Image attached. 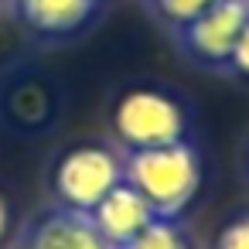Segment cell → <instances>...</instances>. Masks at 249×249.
<instances>
[{
  "label": "cell",
  "mask_w": 249,
  "mask_h": 249,
  "mask_svg": "<svg viewBox=\"0 0 249 249\" xmlns=\"http://www.w3.org/2000/svg\"><path fill=\"white\" fill-rule=\"evenodd\" d=\"M123 181L147 198L157 218H174L198 195L201 164L191 143L174 140V143L133 150L123 164Z\"/></svg>",
  "instance_id": "obj_1"
},
{
  "label": "cell",
  "mask_w": 249,
  "mask_h": 249,
  "mask_svg": "<svg viewBox=\"0 0 249 249\" xmlns=\"http://www.w3.org/2000/svg\"><path fill=\"white\" fill-rule=\"evenodd\" d=\"M113 126L133 150L160 147L184 137V109L160 89H130L113 109Z\"/></svg>",
  "instance_id": "obj_2"
},
{
  "label": "cell",
  "mask_w": 249,
  "mask_h": 249,
  "mask_svg": "<svg viewBox=\"0 0 249 249\" xmlns=\"http://www.w3.org/2000/svg\"><path fill=\"white\" fill-rule=\"evenodd\" d=\"M120 181H123V164L116 160V154L96 143L72 147L55 167V191L65 201V208L75 212H92L96 201Z\"/></svg>",
  "instance_id": "obj_3"
},
{
  "label": "cell",
  "mask_w": 249,
  "mask_h": 249,
  "mask_svg": "<svg viewBox=\"0 0 249 249\" xmlns=\"http://www.w3.org/2000/svg\"><path fill=\"white\" fill-rule=\"evenodd\" d=\"M249 21V0H218L184 24V45L205 62H229L239 31Z\"/></svg>",
  "instance_id": "obj_4"
},
{
  "label": "cell",
  "mask_w": 249,
  "mask_h": 249,
  "mask_svg": "<svg viewBox=\"0 0 249 249\" xmlns=\"http://www.w3.org/2000/svg\"><path fill=\"white\" fill-rule=\"evenodd\" d=\"M89 218H92L96 232L106 239V246H109V249H120V246H126L137 232H143L157 215H154V208L147 205V198H143L133 184L120 181V184H113V188L96 201V208L89 212Z\"/></svg>",
  "instance_id": "obj_5"
},
{
  "label": "cell",
  "mask_w": 249,
  "mask_h": 249,
  "mask_svg": "<svg viewBox=\"0 0 249 249\" xmlns=\"http://www.w3.org/2000/svg\"><path fill=\"white\" fill-rule=\"evenodd\" d=\"M21 249H109L106 239L96 232L89 212L58 208L45 215L24 239Z\"/></svg>",
  "instance_id": "obj_6"
},
{
  "label": "cell",
  "mask_w": 249,
  "mask_h": 249,
  "mask_svg": "<svg viewBox=\"0 0 249 249\" xmlns=\"http://www.w3.org/2000/svg\"><path fill=\"white\" fill-rule=\"evenodd\" d=\"M18 4L31 28L45 35H65L89 21L96 0H18Z\"/></svg>",
  "instance_id": "obj_7"
},
{
  "label": "cell",
  "mask_w": 249,
  "mask_h": 249,
  "mask_svg": "<svg viewBox=\"0 0 249 249\" xmlns=\"http://www.w3.org/2000/svg\"><path fill=\"white\" fill-rule=\"evenodd\" d=\"M120 249H191V246H188V239L178 232V225L171 218H154L143 232H137Z\"/></svg>",
  "instance_id": "obj_8"
},
{
  "label": "cell",
  "mask_w": 249,
  "mask_h": 249,
  "mask_svg": "<svg viewBox=\"0 0 249 249\" xmlns=\"http://www.w3.org/2000/svg\"><path fill=\"white\" fill-rule=\"evenodd\" d=\"M212 4H218V0H157V11L171 21V24H188L195 21L201 11H208Z\"/></svg>",
  "instance_id": "obj_9"
},
{
  "label": "cell",
  "mask_w": 249,
  "mask_h": 249,
  "mask_svg": "<svg viewBox=\"0 0 249 249\" xmlns=\"http://www.w3.org/2000/svg\"><path fill=\"white\" fill-rule=\"evenodd\" d=\"M215 249H249V215L229 222V225L218 232Z\"/></svg>",
  "instance_id": "obj_10"
},
{
  "label": "cell",
  "mask_w": 249,
  "mask_h": 249,
  "mask_svg": "<svg viewBox=\"0 0 249 249\" xmlns=\"http://www.w3.org/2000/svg\"><path fill=\"white\" fill-rule=\"evenodd\" d=\"M229 62H232V69H235L242 79H249V21H246V28L239 31V38H235V45H232Z\"/></svg>",
  "instance_id": "obj_11"
},
{
  "label": "cell",
  "mask_w": 249,
  "mask_h": 249,
  "mask_svg": "<svg viewBox=\"0 0 249 249\" xmlns=\"http://www.w3.org/2000/svg\"><path fill=\"white\" fill-rule=\"evenodd\" d=\"M7 222H11V212H7V201L0 198V239L7 235Z\"/></svg>",
  "instance_id": "obj_12"
}]
</instances>
